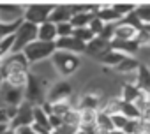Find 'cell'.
I'll list each match as a JSON object with an SVG mask.
<instances>
[{
  "label": "cell",
  "mask_w": 150,
  "mask_h": 134,
  "mask_svg": "<svg viewBox=\"0 0 150 134\" xmlns=\"http://www.w3.org/2000/svg\"><path fill=\"white\" fill-rule=\"evenodd\" d=\"M72 32H74V28H72V25L69 21L57 25V39H60V37H71Z\"/></svg>",
  "instance_id": "29"
},
{
  "label": "cell",
  "mask_w": 150,
  "mask_h": 134,
  "mask_svg": "<svg viewBox=\"0 0 150 134\" xmlns=\"http://www.w3.org/2000/svg\"><path fill=\"white\" fill-rule=\"evenodd\" d=\"M110 48L122 53V55H125V56H134L139 51V44L136 41H111Z\"/></svg>",
  "instance_id": "16"
},
{
  "label": "cell",
  "mask_w": 150,
  "mask_h": 134,
  "mask_svg": "<svg viewBox=\"0 0 150 134\" xmlns=\"http://www.w3.org/2000/svg\"><path fill=\"white\" fill-rule=\"evenodd\" d=\"M0 99H2V104H4V106L18 108V106L23 102V90L14 88V87H9V85L4 81L2 87H0Z\"/></svg>",
  "instance_id": "10"
},
{
  "label": "cell",
  "mask_w": 150,
  "mask_h": 134,
  "mask_svg": "<svg viewBox=\"0 0 150 134\" xmlns=\"http://www.w3.org/2000/svg\"><path fill=\"white\" fill-rule=\"evenodd\" d=\"M138 65H139V62H138V58L136 56H125L117 67H115V71H118V73H124V74H132V73H136V69H138Z\"/></svg>",
  "instance_id": "20"
},
{
  "label": "cell",
  "mask_w": 150,
  "mask_h": 134,
  "mask_svg": "<svg viewBox=\"0 0 150 134\" xmlns=\"http://www.w3.org/2000/svg\"><path fill=\"white\" fill-rule=\"evenodd\" d=\"M30 69V63L28 60L25 58V55L20 51V53H9L6 56H2V63H0V74L6 80L9 74H14V73H28Z\"/></svg>",
  "instance_id": "5"
},
{
  "label": "cell",
  "mask_w": 150,
  "mask_h": 134,
  "mask_svg": "<svg viewBox=\"0 0 150 134\" xmlns=\"http://www.w3.org/2000/svg\"><path fill=\"white\" fill-rule=\"evenodd\" d=\"M6 129H7V125H0V132H4Z\"/></svg>",
  "instance_id": "35"
},
{
  "label": "cell",
  "mask_w": 150,
  "mask_h": 134,
  "mask_svg": "<svg viewBox=\"0 0 150 134\" xmlns=\"http://www.w3.org/2000/svg\"><path fill=\"white\" fill-rule=\"evenodd\" d=\"M94 14L92 13H76V14H72L71 16V25L72 28H83V27H88V23L92 21Z\"/></svg>",
  "instance_id": "23"
},
{
  "label": "cell",
  "mask_w": 150,
  "mask_h": 134,
  "mask_svg": "<svg viewBox=\"0 0 150 134\" xmlns=\"http://www.w3.org/2000/svg\"><path fill=\"white\" fill-rule=\"evenodd\" d=\"M76 130H78V129H74V127H69V125H64V123H62V125H60L58 129H55L51 134H74Z\"/></svg>",
  "instance_id": "31"
},
{
  "label": "cell",
  "mask_w": 150,
  "mask_h": 134,
  "mask_svg": "<svg viewBox=\"0 0 150 134\" xmlns=\"http://www.w3.org/2000/svg\"><path fill=\"white\" fill-rule=\"evenodd\" d=\"M50 62H51V65H53L57 76L62 78V80L72 76L74 73L80 69V65H81V58H80L78 55L65 53V51H58V49L51 55Z\"/></svg>",
  "instance_id": "1"
},
{
  "label": "cell",
  "mask_w": 150,
  "mask_h": 134,
  "mask_svg": "<svg viewBox=\"0 0 150 134\" xmlns=\"http://www.w3.org/2000/svg\"><path fill=\"white\" fill-rule=\"evenodd\" d=\"M118 115H124L129 120H139L141 118L139 116V111L134 108V104L132 102H124V101H120V113Z\"/></svg>",
  "instance_id": "24"
},
{
  "label": "cell",
  "mask_w": 150,
  "mask_h": 134,
  "mask_svg": "<svg viewBox=\"0 0 150 134\" xmlns=\"http://www.w3.org/2000/svg\"><path fill=\"white\" fill-rule=\"evenodd\" d=\"M96 127L101 130V132H113V122H111V116L106 115L104 111L97 109L96 113Z\"/></svg>",
  "instance_id": "19"
},
{
  "label": "cell",
  "mask_w": 150,
  "mask_h": 134,
  "mask_svg": "<svg viewBox=\"0 0 150 134\" xmlns=\"http://www.w3.org/2000/svg\"><path fill=\"white\" fill-rule=\"evenodd\" d=\"M134 85L139 88V92L150 95V67L146 63L139 62L138 69L134 73Z\"/></svg>",
  "instance_id": "12"
},
{
  "label": "cell",
  "mask_w": 150,
  "mask_h": 134,
  "mask_svg": "<svg viewBox=\"0 0 150 134\" xmlns=\"http://www.w3.org/2000/svg\"><path fill=\"white\" fill-rule=\"evenodd\" d=\"M110 49V42L101 39V37H94L87 46H85V53L90 55V56H96L99 60V56H103L106 51Z\"/></svg>",
  "instance_id": "15"
},
{
  "label": "cell",
  "mask_w": 150,
  "mask_h": 134,
  "mask_svg": "<svg viewBox=\"0 0 150 134\" xmlns=\"http://www.w3.org/2000/svg\"><path fill=\"white\" fill-rule=\"evenodd\" d=\"M48 88H50V85L46 81H42L41 78L28 73V80H27V85L23 88V101L32 104V106H41L46 102Z\"/></svg>",
  "instance_id": "2"
},
{
  "label": "cell",
  "mask_w": 150,
  "mask_h": 134,
  "mask_svg": "<svg viewBox=\"0 0 150 134\" xmlns=\"http://www.w3.org/2000/svg\"><path fill=\"white\" fill-rule=\"evenodd\" d=\"M27 80H28V73H14V74H9L4 81H6L9 87H14V88L23 90L25 85H27Z\"/></svg>",
  "instance_id": "21"
},
{
  "label": "cell",
  "mask_w": 150,
  "mask_h": 134,
  "mask_svg": "<svg viewBox=\"0 0 150 134\" xmlns=\"http://www.w3.org/2000/svg\"><path fill=\"white\" fill-rule=\"evenodd\" d=\"M71 16H72L71 4H55L53 6V11L50 13L48 21H51L53 25H60V23L71 21Z\"/></svg>",
  "instance_id": "13"
},
{
  "label": "cell",
  "mask_w": 150,
  "mask_h": 134,
  "mask_svg": "<svg viewBox=\"0 0 150 134\" xmlns=\"http://www.w3.org/2000/svg\"><path fill=\"white\" fill-rule=\"evenodd\" d=\"M32 120H34V106L28 104V102H21L16 109V115L14 118L9 122V129H18V127H30L32 125Z\"/></svg>",
  "instance_id": "9"
},
{
  "label": "cell",
  "mask_w": 150,
  "mask_h": 134,
  "mask_svg": "<svg viewBox=\"0 0 150 134\" xmlns=\"http://www.w3.org/2000/svg\"><path fill=\"white\" fill-rule=\"evenodd\" d=\"M138 37V30L118 21L115 25V30H113V39L111 41H136Z\"/></svg>",
  "instance_id": "14"
},
{
  "label": "cell",
  "mask_w": 150,
  "mask_h": 134,
  "mask_svg": "<svg viewBox=\"0 0 150 134\" xmlns=\"http://www.w3.org/2000/svg\"><path fill=\"white\" fill-rule=\"evenodd\" d=\"M72 97V85L67 80H57L55 83L50 85L48 92H46V102L48 104H55L60 101H69Z\"/></svg>",
  "instance_id": "7"
},
{
  "label": "cell",
  "mask_w": 150,
  "mask_h": 134,
  "mask_svg": "<svg viewBox=\"0 0 150 134\" xmlns=\"http://www.w3.org/2000/svg\"><path fill=\"white\" fill-rule=\"evenodd\" d=\"M74 134H87V132H85V130H81V129H78L76 132H74Z\"/></svg>",
  "instance_id": "34"
},
{
  "label": "cell",
  "mask_w": 150,
  "mask_h": 134,
  "mask_svg": "<svg viewBox=\"0 0 150 134\" xmlns=\"http://www.w3.org/2000/svg\"><path fill=\"white\" fill-rule=\"evenodd\" d=\"M37 39V27L28 23V21H21L20 27L14 32V46H13V53H20L23 51L30 42H34Z\"/></svg>",
  "instance_id": "6"
},
{
  "label": "cell",
  "mask_w": 150,
  "mask_h": 134,
  "mask_svg": "<svg viewBox=\"0 0 150 134\" xmlns=\"http://www.w3.org/2000/svg\"><path fill=\"white\" fill-rule=\"evenodd\" d=\"M23 9L25 4L18 2H0V21L2 23H20L23 21Z\"/></svg>",
  "instance_id": "8"
},
{
  "label": "cell",
  "mask_w": 150,
  "mask_h": 134,
  "mask_svg": "<svg viewBox=\"0 0 150 134\" xmlns=\"http://www.w3.org/2000/svg\"><path fill=\"white\" fill-rule=\"evenodd\" d=\"M2 83H4V78H2V74H0V87H2Z\"/></svg>",
  "instance_id": "36"
},
{
  "label": "cell",
  "mask_w": 150,
  "mask_h": 134,
  "mask_svg": "<svg viewBox=\"0 0 150 134\" xmlns=\"http://www.w3.org/2000/svg\"><path fill=\"white\" fill-rule=\"evenodd\" d=\"M78 111H80V127L96 123V113L97 111H94V109H78Z\"/></svg>",
  "instance_id": "28"
},
{
  "label": "cell",
  "mask_w": 150,
  "mask_h": 134,
  "mask_svg": "<svg viewBox=\"0 0 150 134\" xmlns=\"http://www.w3.org/2000/svg\"><path fill=\"white\" fill-rule=\"evenodd\" d=\"M0 125H7V127H9V116H7V109H6V106L0 108Z\"/></svg>",
  "instance_id": "32"
},
{
  "label": "cell",
  "mask_w": 150,
  "mask_h": 134,
  "mask_svg": "<svg viewBox=\"0 0 150 134\" xmlns=\"http://www.w3.org/2000/svg\"><path fill=\"white\" fill-rule=\"evenodd\" d=\"M0 134H14V130H13V129H9V127H7V129H6V130H4V132H0Z\"/></svg>",
  "instance_id": "33"
},
{
  "label": "cell",
  "mask_w": 150,
  "mask_h": 134,
  "mask_svg": "<svg viewBox=\"0 0 150 134\" xmlns=\"http://www.w3.org/2000/svg\"><path fill=\"white\" fill-rule=\"evenodd\" d=\"M37 41L55 42L57 41V25H53L51 21H46V23L39 25L37 27Z\"/></svg>",
  "instance_id": "17"
},
{
  "label": "cell",
  "mask_w": 150,
  "mask_h": 134,
  "mask_svg": "<svg viewBox=\"0 0 150 134\" xmlns=\"http://www.w3.org/2000/svg\"><path fill=\"white\" fill-rule=\"evenodd\" d=\"M104 25H106V23H103V21H101L99 18H96V16H94V18H92V21L88 23V28H90V30H92V34H94V35L97 37V35H99V34L103 32Z\"/></svg>",
  "instance_id": "30"
},
{
  "label": "cell",
  "mask_w": 150,
  "mask_h": 134,
  "mask_svg": "<svg viewBox=\"0 0 150 134\" xmlns=\"http://www.w3.org/2000/svg\"><path fill=\"white\" fill-rule=\"evenodd\" d=\"M134 14L138 16V20L141 21V25H150V2H146V4H136Z\"/></svg>",
  "instance_id": "25"
},
{
  "label": "cell",
  "mask_w": 150,
  "mask_h": 134,
  "mask_svg": "<svg viewBox=\"0 0 150 134\" xmlns=\"http://www.w3.org/2000/svg\"><path fill=\"white\" fill-rule=\"evenodd\" d=\"M55 4H46V2H32V4H25L23 9V21H28L35 27L42 25L48 21L50 13L53 11Z\"/></svg>",
  "instance_id": "4"
},
{
  "label": "cell",
  "mask_w": 150,
  "mask_h": 134,
  "mask_svg": "<svg viewBox=\"0 0 150 134\" xmlns=\"http://www.w3.org/2000/svg\"><path fill=\"white\" fill-rule=\"evenodd\" d=\"M139 94H141V92H139V88H138L134 83H125V85L122 87L120 101H124V102H134Z\"/></svg>",
  "instance_id": "22"
},
{
  "label": "cell",
  "mask_w": 150,
  "mask_h": 134,
  "mask_svg": "<svg viewBox=\"0 0 150 134\" xmlns=\"http://www.w3.org/2000/svg\"><path fill=\"white\" fill-rule=\"evenodd\" d=\"M72 37H76V39H78L80 42H83V44H88L96 35L92 34V30H90L88 27H83V28H74Z\"/></svg>",
  "instance_id": "27"
},
{
  "label": "cell",
  "mask_w": 150,
  "mask_h": 134,
  "mask_svg": "<svg viewBox=\"0 0 150 134\" xmlns=\"http://www.w3.org/2000/svg\"><path fill=\"white\" fill-rule=\"evenodd\" d=\"M57 51L55 48V42H44V41H34L30 42L21 53L25 55V58L28 60V63H37V62H44V60H50L51 55Z\"/></svg>",
  "instance_id": "3"
},
{
  "label": "cell",
  "mask_w": 150,
  "mask_h": 134,
  "mask_svg": "<svg viewBox=\"0 0 150 134\" xmlns=\"http://www.w3.org/2000/svg\"><path fill=\"white\" fill-rule=\"evenodd\" d=\"M85 46L87 44H83V42H80L76 37H60V39H57L55 41V48L58 49V51H65V53H72V55H81V53H85Z\"/></svg>",
  "instance_id": "11"
},
{
  "label": "cell",
  "mask_w": 150,
  "mask_h": 134,
  "mask_svg": "<svg viewBox=\"0 0 150 134\" xmlns=\"http://www.w3.org/2000/svg\"><path fill=\"white\" fill-rule=\"evenodd\" d=\"M111 7H113V11L120 16V20L136 11V4H125V2H113Z\"/></svg>",
  "instance_id": "26"
},
{
  "label": "cell",
  "mask_w": 150,
  "mask_h": 134,
  "mask_svg": "<svg viewBox=\"0 0 150 134\" xmlns=\"http://www.w3.org/2000/svg\"><path fill=\"white\" fill-rule=\"evenodd\" d=\"M124 58H125V55H122V53H118V51H115V49L110 48L103 56H99V62L103 65H108V67H117Z\"/></svg>",
  "instance_id": "18"
},
{
  "label": "cell",
  "mask_w": 150,
  "mask_h": 134,
  "mask_svg": "<svg viewBox=\"0 0 150 134\" xmlns=\"http://www.w3.org/2000/svg\"><path fill=\"white\" fill-rule=\"evenodd\" d=\"M0 63H2V56H0Z\"/></svg>",
  "instance_id": "37"
}]
</instances>
